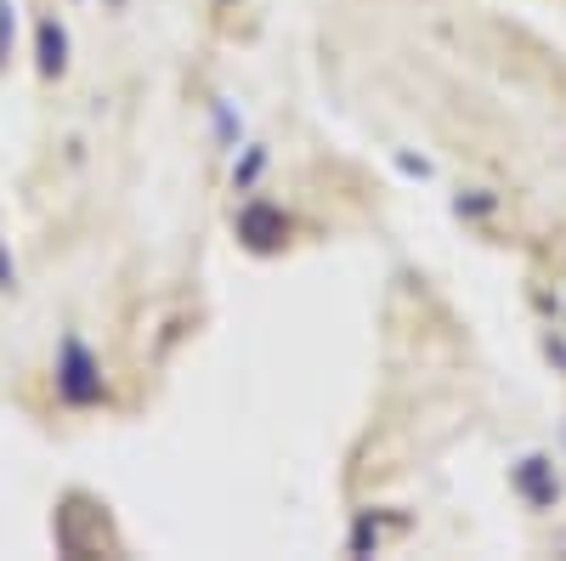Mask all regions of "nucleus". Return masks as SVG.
I'll return each instance as SVG.
<instances>
[]
</instances>
